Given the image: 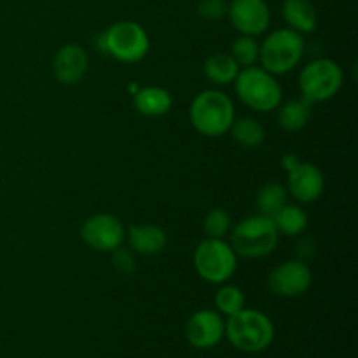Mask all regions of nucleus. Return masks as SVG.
Listing matches in <instances>:
<instances>
[{"label": "nucleus", "mask_w": 358, "mask_h": 358, "mask_svg": "<svg viewBox=\"0 0 358 358\" xmlns=\"http://www.w3.org/2000/svg\"><path fill=\"white\" fill-rule=\"evenodd\" d=\"M315 252H317V245H315V241L311 238H303L299 241V245H297V254H299L301 261L306 262V259L313 257Z\"/></svg>", "instance_id": "obj_28"}, {"label": "nucleus", "mask_w": 358, "mask_h": 358, "mask_svg": "<svg viewBox=\"0 0 358 358\" xmlns=\"http://www.w3.org/2000/svg\"><path fill=\"white\" fill-rule=\"evenodd\" d=\"M283 170L289 175V187L292 198L299 203H315L325 189V178L320 168L308 161H301L296 154H285L282 159Z\"/></svg>", "instance_id": "obj_9"}, {"label": "nucleus", "mask_w": 358, "mask_h": 358, "mask_svg": "<svg viewBox=\"0 0 358 358\" xmlns=\"http://www.w3.org/2000/svg\"><path fill=\"white\" fill-rule=\"evenodd\" d=\"M238 255L229 243L219 238H206L194 250V269L199 278L219 285L226 283L234 275Z\"/></svg>", "instance_id": "obj_8"}, {"label": "nucleus", "mask_w": 358, "mask_h": 358, "mask_svg": "<svg viewBox=\"0 0 358 358\" xmlns=\"http://www.w3.org/2000/svg\"><path fill=\"white\" fill-rule=\"evenodd\" d=\"M229 131L233 133V138L236 140V143H240L245 149L261 147L266 140L264 126H262L257 119L252 117H243L234 121Z\"/></svg>", "instance_id": "obj_22"}, {"label": "nucleus", "mask_w": 358, "mask_h": 358, "mask_svg": "<svg viewBox=\"0 0 358 358\" xmlns=\"http://www.w3.org/2000/svg\"><path fill=\"white\" fill-rule=\"evenodd\" d=\"M171 105H173V98L170 91L161 86L138 87L133 93V107L145 117H161L170 112Z\"/></svg>", "instance_id": "obj_17"}, {"label": "nucleus", "mask_w": 358, "mask_h": 358, "mask_svg": "<svg viewBox=\"0 0 358 358\" xmlns=\"http://www.w3.org/2000/svg\"><path fill=\"white\" fill-rule=\"evenodd\" d=\"M227 0H199L198 14L206 21H220L227 16Z\"/></svg>", "instance_id": "obj_27"}, {"label": "nucleus", "mask_w": 358, "mask_h": 358, "mask_svg": "<svg viewBox=\"0 0 358 358\" xmlns=\"http://www.w3.org/2000/svg\"><path fill=\"white\" fill-rule=\"evenodd\" d=\"M227 17L240 35L257 37L268 30L271 23V9L266 0H231Z\"/></svg>", "instance_id": "obj_12"}, {"label": "nucleus", "mask_w": 358, "mask_h": 358, "mask_svg": "<svg viewBox=\"0 0 358 358\" xmlns=\"http://www.w3.org/2000/svg\"><path fill=\"white\" fill-rule=\"evenodd\" d=\"M289 203V191L278 182H268L262 185L255 196V206L261 215L271 219L276 212L283 208Z\"/></svg>", "instance_id": "obj_20"}, {"label": "nucleus", "mask_w": 358, "mask_h": 358, "mask_svg": "<svg viewBox=\"0 0 358 358\" xmlns=\"http://www.w3.org/2000/svg\"><path fill=\"white\" fill-rule=\"evenodd\" d=\"M245 303H247V299H245L243 290L236 285H224L215 294L217 311L226 315V317H233L238 311L243 310Z\"/></svg>", "instance_id": "obj_24"}, {"label": "nucleus", "mask_w": 358, "mask_h": 358, "mask_svg": "<svg viewBox=\"0 0 358 358\" xmlns=\"http://www.w3.org/2000/svg\"><path fill=\"white\" fill-rule=\"evenodd\" d=\"M313 283L310 266L301 259L285 261L276 266L268 276V285L278 297H299L308 292Z\"/></svg>", "instance_id": "obj_11"}, {"label": "nucleus", "mask_w": 358, "mask_h": 358, "mask_svg": "<svg viewBox=\"0 0 358 358\" xmlns=\"http://www.w3.org/2000/svg\"><path fill=\"white\" fill-rule=\"evenodd\" d=\"M278 124L280 128L289 133H297L308 126L311 119V103L301 98L285 101L283 105H278Z\"/></svg>", "instance_id": "obj_19"}, {"label": "nucleus", "mask_w": 358, "mask_h": 358, "mask_svg": "<svg viewBox=\"0 0 358 358\" xmlns=\"http://www.w3.org/2000/svg\"><path fill=\"white\" fill-rule=\"evenodd\" d=\"M304 56V38L290 28H278L262 41L259 62L273 76H283L301 63Z\"/></svg>", "instance_id": "obj_5"}, {"label": "nucleus", "mask_w": 358, "mask_h": 358, "mask_svg": "<svg viewBox=\"0 0 358 358\" xmlns=\"http://www.w3.org/2000/svg\"><path fill=\"white\" fill-rule=\"evenodd\" d=\"M271 219L280 236L282 234L283 236H297V234L304 233L308 227L306 212L301 206L289 205V203L280 212H276Z\"/></svg>", "instance_id": "obj_21"}, {"label": "nucleus", "mask_w": 358, "mask_h": 358, "mask_svg": "<svg viewBox=\"0 0 358 358\" xmlns=\"http://www.w3.org/2000/svg\"><path fill=\"white\" fill-rule=\"evenodd\" d=\"M112 254V266H114L115 271L122 276H129L135 273L136 269V261H135V254H133L129 248H122L117 247L115 250L110 252Z\"/></svg>", "instance_id": "obj_26"}, {"label": "nucleus", "mask_w": 358, "mask_h": 358, "mask_svg": "<svg viewBox=\"0 0 358 358\" xmlns=\"http://www.w3.org/2000/svg\"><path fill=\"white\" fill-rule=\"evenodd\" d=\"M203 73L215 86H226L234 83L240 73V65L229 52H212L203 63Z\"/></svg>", "instance_id": "obj_18"}, {"label": "nucleus", "mask_w": 358, "mask_h": 358, "mask_svg": "<svg viewBox=\"0 0 358 358\" xmlns=\"http://www.w3.org/2000/svg\"><path fill=\"white\" fill-rule=\"evenodd\" d=\"M282 16L287 28L297 34H313L317 30L318 14L311 0H283Z\"/></svg>", "instance_id": "obj_16"}, {"label": "nucleus", "mask_w": 358, "mask_h": 358, "mask_svg": "<svg viewBox=\"0 0 358 358\" xmlns=\"http://www.w3.org/2000/svg\"><path fill=\"white\" fill-rule=\"evenodd\" d=\"M129 250L138 255H157L166 248L168 236L156 224H136L126 231Z\"/></svg>", "instance_id": "obj_15"}, {"label": "nucleus", "mask_w": 358, "mask_h": 358, "mask_svg": "<svg viewBox=\"0 0 358 358\" xmlns=\"http://www.w3.org/2000/svg\"><path fill=\"white\" fill-rule=\"evenodd\" d=\"M103 51L121 63H138L150 49L145 28L136 21H115L101 35Z\"/></svg>", "instance_id": "obj_6"}, {"label": "nucleus", "mask_w": 358, "mask_h": 358, "mask_svg": "<svg viewBox=\"0 0 358 358\" xmlns=\"http://www.w3.org/2000/svg\"><path fill=\"white\" fill-rule=\"evenodd\" d=\"M259 49H261V44L257 42V38L250 37V35H240L231 44L229 55L240 65V69L241 66L247 69V66H254L259 62Z\"/></svg>", "instance_id": "obj_23"}, {"label": "nucleus", "mask_w": 358, "mask_h": 358, "mask_svg": "<svg viewBox=\"0 0 358 358\" xmlns=\"http://www.w3.org/2000/svg\"><path fill=\"white\" fill-rule=\"evenodd\" d=\"M80 238L91 250L107 254L121 247L126 238V229L119 217L112 213H96L84 220Z\"/></svg>", "instance_id": "obj_10"}, {"label": "nucleus", "mask_w": 358, "mask_h": 358, "mask_svg": "<svg viewBox=\"0 0 358 358\" xmlns=\"http://www.w3.org/2000/svg\"><path fill=\"white\" fill-rule=\"evenodd\" d=\"M203 231L206 238H219L224 240V236L231 233V217L224 208H212L203 219Z\"/></svg>", "instance_id": "obj_25"}, {"label": "nucleus", "mask_w": 358, "mask_h": 358, "mask_svg": "<svg viewBox=\"0 0 358 358\" xmlns=\"http://www.w3.org/2000/svg\"><path fill=\"white\" fill-rule=\"evenodd\" d=\"M280 234L273 219L261 215H252L240 220L231 233V248L234 254L243 259H262L275 252Z\"/></svg>", "instance_id": "obj_3"}, {"label": "nucleus", "mask_w": 358, "mask_h": 358, "mask_svg": "<svg viewBox=\"0 0 358 358\" xmlns=\"http://www.w3.org/2000/svg\"><path fill=\"white\" fill-rule=\"evenodd\" d=\"M226 334V324L219 311L199 310L185 324V339L198 350L215 348Z\"/></svg>", "instance_id": "obj_13"}, {"label": "nucleus", "mask_w": 358, "mask_h": 358, "mask_svg": "<svg viewBox=\"0 0 358 358\" xmlns=\"http://www.w3.org/2000/svg\"><path fill=\"white\" fill-rule=\"evenodd\" d=\"M236 94L248 108L255 112H271L282 103V86L273 73L262 66H247L234 79Z\"/></svg>", "instance_id": "obj_4"}, {"label": "nucleus", "mask_w": 358, "mask_h": 358, "mask_svg": "<svg viewBox=\"0 0 358 358\" xmlns=\"http://www.w3.org/2000/svg\"><path fill=\"white\" fill-rule=\"evenodd\" d=\"M226 336L231 345L243 353H261L275 339V325L268 315L243 308L233 317H227Z\"/></svg>", "instance_id": "obj_2"}, {"label": "nucleus", "mask_w": 358, "mask_h": 358, "mask_svg": "<svg viewBox=\"0 0 358 358\" xmlns=\"http://www.w3.org/2000/svg\"><path fill=\"white\" fill-rule=\"evenodd\" d=\"M90 69L87 51L79 44H65L56 51L52 58V72L56 80L65 86L79 84Z\"/></svg>", "instance_id": "obj_14"}, {"label": "nucleus", "mask_w": 358, "mask_h": 358, "mask_svg": "<svg viewBox=\"0 0 358 358\" xmlns=\"http://www.w3.org/2000/svg\"><path fill=\"white\" fill-rule=\"evenodd\" d=\"M189 119L199 135L217 138L226 135L233 126L234 103L222 91L205 90L192 100Z\"/></svg>", "instance_id": "obj_1"}, {"label": "nucleus", "mask_w": 358, "mask_h": 358, "mask_svg": "<svg viewBox=\"0 0 358 358\" xmlns=\"http://www.w3.org/2000/svg\"><path fill=\"white\" fill-rule=\"evenodd\" d=\"M343 79L341 66L334 59H313L299 73L301 96L311 105L331 100L341 90Z\"/></svg>", "instance_id": "obj_7"}]
</instances>
